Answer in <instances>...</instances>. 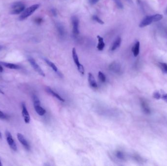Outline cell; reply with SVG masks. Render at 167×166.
Returning <instances> with one entry per match:
<instances>
[{"label":"cell","instance_id":"5bb4252c","mask_svg":"<svg viewBox=\"0 0 167 166\" xmlns=\"http://www.w3.org/2000/svg\"><path fill=\"white\" fill-rule=\"evenodd\" d=\"M140 103H141V106L142 109L144 112V113L146 114L149 115L151 114V109L149 108V106L147 102L144 99H141L140 100Z\"/></svg>","mask_w":167,"mask_h":166},{"label":"cell","instance_id":"1f68e13d","mask_svg":"<svg viewBox=\"0 0 167 166\" xmlns=\"http://www.w3.org/2000/svg\"><path fill=\"white\" fill-rule=\"evenodd\" d=\"M50 13H51V14L54 16H56L57 15V11H56V10L55 9V8L51 9Z\"/></svg>","mask_w":167,"mask_h":166},{"label":"cell","instance_id":"2e32d148","mask_svg":"<svg viewBox=\"0 0 167 166\" xmlns=\"http://www.w3.org/2000/svg\"><path fill=\"white\" fill-rule=\"evenodd\" d=\"M98 39V44L97 46L98 50L99 51H102L104 50L105 46V44L104 42V39L100 36H97V37Z\"/></svg>","mask_w":167,"mask_h":166},{"label":"cell","instance_id":"e0dca14e","mask_svg":"<svg viewBox=\"0 0 167 166\" xmlns=\"http://www.w3.org/2000/svg\"><path fill=\"white\" fill-rule=\"evenodd\" d=\"M122 42V40L120 37H118L115 40L114 43L112 44V46L111 47V51H114L116 50L118 48L120 47V45Z\"/></svg>","mask_w":167,"mask_h":166},{"label":"cell","instance_id":"ba28073f","mask_svg":"<svg viewBox=\"0 0 167 166\" xmlns=\"http://www.w3.org/2000/svg\"><path fill=\"white\" fill-rule=\"evenodd\" d=\"M109 69L110 71L117 74H119L122 72V68L121 65L116 61H114L112 63H110L109 65Z\"/></svg>","mask_w":167,"mask_h":166},{"label":"cell","instance_id":"4dcf8cb0","mask_svg":"<svg viewBox=\"0 0 167 166\" xmlns=\"http://www.w3.org/2000/svg\"><path fill=\"white\" fill-rule=\"evenodd\" d=\"M7 118V116L3 112L0 111V119H5Z\"/></svg>","mask_w":167,"mask_h":166},{"label":"cell","instance_id":"7a4b0ae2","mask_svg":"<svg viewBox=\"0 0 167 166\" xmlns=\"http://www.w3.org/2000/svg\"><path fill=\"white\" fill-rule=\"evenodd\" d=\"M25 5L20 2H15L12 5L10 13L12 14H19L25 9Z\"/></svg>","mask_w":167,"mask_h":166},{"label":"cell","instance_id":"f546056e","mask_svg":"<svg viewBox=\"0 0 167 166\" xmlns=\"http://www.w3.org/2000/svg\"><path fill=\"white\" fill-rule=\"evenodd\" d=\"M34 22L35 23L38 24H40L42 23L43 22V19L42 18H40V17H37L35 19H34Z\"/></svg>","mask_w":167,"mask_h":166},{"label":"cell","instance_id":"603a6c76","mask_svg":"<svg viewBox=\"0 0 167 166\" xmlns=\"http://www.w3.org/2000/svg\"><path fill=\"white\" fill-rule=\"evenodd\" d=\"M159 67L162 70L163 72L167 74V64L164 63H159Z\"/></svg>","mask_w":167,"mask_h":166},{"label":"cell","instance_id":"9a60e30c","mask_svg":"<svg viewBox=\"0 0 167 166\" xmlns=\"http://www.w3.org/2000/svg\"><path fill=\"white\" fill-rule=\"evenodd\" d=\"M88 81L91 87H93V88H97V84L96 83L95 79L93 74H91V73H89L88 75Z\"/></svg>","mask_w":167,"mask_h":166},{"label":"cell","instance_id":"74e56055","mask_svg":"<svg viewBox=\"0 0 167 166\" xmlns=\"http://www.w3.org/2000/svg\"><path fill=\"white\" fill-rule=\"evenodd\" d=\"M3 166V164H2V162L1 161V160H0V166Z\"/></svg>","mask_w":167,"mask_h":166},{"label":"cell","instance_id":"ab89813d","mask_svg":"<svg viewBox=\"0 0 167 166\" xmlns=\"http://www.w3.org/2000/svg\"><path fill=\"white\" fill-rule=\"evenodd\" d=\"M166 14H167V9H166Z\"/></svg>","mask_w":167,"mask_h":166},{"label":"cell","instance_id":"cb8c5ba5","mask_svg":"<svg viewBox=\"0 0 167 166\" xmlns=\"http://www.w3.org/2000/svg\"><path fill=\"white\" fill-rule=\"evenodd\" d=\"M153 16V22H156L160 21L161 19H162L163 15L161 14H156L154 15H152Z\"/></svg>","mask_w":167,"mask_h":166},{"label":"cell","instance_id":"30bf717a","mask_svg":"<svg viewBox=\"0 0 167 166\" xmlns=\"http://www.w3.org/2000/svg\"><path fill=\"white\" fill-rule=\"evenodd\" d=\"M55 26H56V28L57 29L59 36H60L61 38L64 39L66 35V31L65 30V27L62 24L58 23V22L56 23Z\"/></svg>","mask_w":167,"mask_h":166},{"label":"cell","instance_id":"44dd1931","mask_svg":"<svg viewBox=\"0 0 167 166\" xmlns=\"http://www.w3.org/2000/svg\"><path fill=\"white\" fill-rule=\"evenodd\" d=\"M115 156L119 159L124 160L126 159V156L123 152L121 151H117L115 152Z\"/></svg>","mask_w":167,"mask_h":166},{"label":"cell","instance_id":"7c38bea8","mask_svg":"<svg viewBox=\"0 0 167 166\" xmlns=\"http://www.w3.org/2000/svg\"><path fill=\"white\" fill-rule=\"evenodd\" d=\"M153 22V21L152 16L146 17V18H144L141 23H140L139 27L141 28H144L151 24Z\"/></svg>","mask_w":167,"mask_h":166},{"label":"cell","instance_id":"8fae6325","mask_svg":"<svg viewBox=\"0 0 167 166\" xmlns=\"http://www.w3.org/2000/svg\"><path fill=\"white\" fill-rule=\"evenodd\" d=\"M45 90L48 94L52 95L53 97H55V98H57L61 101L63 102L65 101V99L63 97H61L59 94H57V93L54 92L52 89H51L50 87H49V86L45 87Z\"/></svg>","mask_w":167,"mask_h":166},{"label":"cell","instance_id":"8d00e7d4","mask_svg":"<svg viewBox=\"0 0 167 166\" xmlns=\"http://www.w3.org/2000/svg\"><path fill=\"white\" fill-rule=\"evenodd\" d=\"M126 1H127L129 2V3H132V1H131V0H126Z\"/></svg>","mask_w":167,"mask_h":166},{"label":"cell","instance_id":"83f0119b","mask_svg":"<svg viewBox=\"0 0 167 166\" xmlns=\"http://www.w3.org/2000/svg\"><path fill=\"white\" fill-rule=\"evenodd\" d=\"M114 2L116 5L117 7L119 9H123V5L120 0H114Z\"/></svg>","mask_w":167,"mask_h":166},{"label":"cell","instance_id":"52a82bcc","mask_svg":"<svg viewBox=\"0 0 167 166\" xmlns=\"http://www.w3.org/2000/svg\"><path fill=\"white\" fill-rule=\"evenodd\" d=\"M22 114L24 119V122L28 124L30 121V117L28 109L26 108V105L24 103L22 104Z\"/></svg>","mask_w":167,"mask_h":166},{"label":"cell","instance_id":"d590c367","mask_svg":"<svg viewBox=\"0 0 167 166\" xmlns=\"http://www.w3.org/2000/svg\"><path fill=\"white\" fill-rule=\"evenodd\" d=\"M3 48V47L2 46H1V45H0V51L2 50Z\"/></svg>","mask_w":167,"mask_h":166},{"label":"cell","instance_id":"8992f818","mask_svg":"<svg viewBox=\"0 0 167 166\" xmlns=\"http://www.w3.org/2000/svg\"><path fill=\"white\" fill-rule=\"evenodd\" d=\"M72 32L75 36L79 34V19L78 17L73 16L72 18Z\"/></svg>","mask_w":167,"mask_h":166},{"label":"cell","instance_id":"3957f363","mask_svg":"<svg viewBox=\"0 0 167 166\" xmlns=\"http://www.w3.org/2000/svg\"><path fill=\"white\" fill-rule=\"evenodd\" d=\"M72 58L75 64L76 65L78 71L81 74L84 75L85 74L84 67L83 65H82L80 63L78 55L77 53L76 49L75 48H73L72 51Z\"/></svg>","mask_w":167,"mask_h":166},{"label":"cell","instance_id":"d6a6232c","mask_svg":"<svg viewBox=\"0 0 167 166\" xmlns=\"http://www.w3.org/2000/svg\"><path fill=\"white\" fill-rule=\"evenodd\" d=\"M99 0H89V2L91 5H95L99 2Z\"/></svg>","mask_w":167,"mask_h":166},{"label":"cell","instance_id":"5b68a950","mask_svg":"<svg viewBox=\"0 0 167 166\" xmlns=\"http://www.w3.org/2000/svg\"><path fill=\"white\" fill-rule=\"evenodd\" d=\"M5 137H6V140L7 142L8 143V145L9 146L10 148L13 150L14 151H17V146L16 143L15 142L14 140L13 139L12 134L9 131H7L5 133Z\"/></svg>","mask_w":167,"mask_h":166},{"label":"cell","instance_id":"6da1fadb","mask_svg":"<svg viewBox=\"0 0 167 166\" xmlns=\"http://www.w3.org/2000/svg\"><path fill=\"white\" fill-rule=\"evenodd\" d=\"M39 7L40 5L39 4H35L26 8V9L24 10L22 14L21 15V16H20V20L23 21L24 19H26V18L29 17L30 15L32 14L33 13L39 8Z\"/></svg>","mask_w":167,"mask_h":166},{"label":"cell","instance_id":"484cf974","mask_svg":"<svg viewBox=\"0 0 167 166\" xmlns=\"http://www.w3.org/2000/svg\"><path fill=\"white\" fill-rule=\"evenodd\" d=\"M93 20H94L95 21L97 22L98 23H99V24H104V22L103 21L102 19H101L100 18H99V17L97 16V15H93V17H92Z\"/></svg>","mask_w":167,"mask_h":166},{"label":"cell","instance_id":"ac0fdd59","mask_svg":"<svg viewBox=\"0 0 167 166\" xmlns=\"http://www.w3.org/2000/svg\"><path fill=\"white\" fill-rule=\"evenodd\" d=\"M34 107L36 113H37L39 116H43L44 115H45L46 110L43 108L41 105H34Z\"/></svg>","mask_w":167,"mask_h":166},{"label":"cell","instance_id":"e575fe53","mask_svg":"<svg viewBox=\"0 0 167 166\" xmlns=\"http://www.w3.org/2000/svg\"><path fill=\"white\" fill-rule=\"evenodd\" d=\"M0 93L2 94H4V92L3 91L1 90V89H0Z\"/></svg>","mask_w":167,"mask_h":166},{"label":"cell","instance_id":"ffe728a7","mask_svg":"<svg viewBox=\"0 0 167 166\" xmlns=\"http://www.w3.org/2000/svg\"><path fill=\"white\" fill-rule=\"evenodd\" d=\"M140 50V42H137L135 43V45L133 46V48H132V51L133 52V55L134 56H137L139 54Z\"/></svg>","mask_w":167,"mask_h":166},{"label":"cell","instance_id":"7402d4cb","mask_svg":"<svg viewBox=\"0 0 167 166\" xmlns=\"http://www.w3.org/2000/svg\"><path fill=\"white\" fill-rule=\"evenodd\" d=\"M32 100L33 102V105H41V101L39 99V97L35 95H33Z\"/></svg>","mask_w":167,"mask_h":166},{"label":"cell","instance_id":"836d02e7","mask_svg":"<svg viewBox=\"0 0 167 166\" xmlns=\"http://www.w3.org/2000/svg\"><path fill=\"white\" fill-rule=\"evenodd\" d=\"M3 67H2L1 65H0V72H3Z\"/></svg>","mask_w":167,"mask_h":166},{"label":"cell","instance_id":"f1b7e54d","mask_svg":"<svg viewBox=\"0 0 167 166\" xmlns=\"http://www.w3.org/2000/svg\"><path fill=\"white\" fill-rule=\"evenodd\" d=\"M161 94V98L163 100L167 103V93L164 92V91H160Z\"/></svg>","mask_w":167,"mask_h":166},{"label":"cell","instance_id":"9c48e42d","mask_svg":"<svg viewBox=\"0 0 167 166\" xmlns=\"http://www.w3.org/2000/svg\"><path fill=\"white\" fill-rule=\"evenodd\" d=\"M17 136L18 140L19 141V142L21 143L22 145H23L24 148L28 151L30 150V146L29 143L28 142V141L26 140V138L24 137V136H23L22 134L21 133H18L17 134Z\"/></svg>","mask_w":167,"mask_h":166},{"label":"cell","instance_id":"277c9868","mask_svg":"<svg viewBox=\"0 0 167 166\" xmlns=\"http://www.w3.org/2000/svg\"><path fill=\"white\" fill-rule=\"evenodd\" d=\"M28 61H29V63L31 65V66L32 67L34 70L37 72L40 76H42L43 77H45V74L44 71L42 69V68L39 66L35 60L34 58L31 57V56H28Z\"/></svg>","mask_w":167,"mask_h":166},{"label":"cell","instance_id":"f35d334b","mask_svg":"<svg viewBox=\"0 0 167 166\" xmlns=\"http://www.w3.org/2000/svg\"><path fill=\"white\" fill-rule=\"evenodd\" d=\"M2 134H1V132H0V139L2 138Z\"/></svg>","mask_w":167,"mask_h":166},{"label":"cell","instance_id":"d6986e66","mask_svg":"<svg viewBox=\"0 0 167 166\" xmlns=\"http://www.w3.org/2000/svg\"><path fill=\"white\" fill-rule=\"evenodd\" d=\"M1 63L5 67L10 69H19L20 68V67L19 65H15L13 63H3V62H1Z\"/></svg>","mask_w":167,"mask_h":166},{"label":"cell","instance_id":"d4e9b609","mask_svg":"<svg viewBox=\"0 0 167 166\" xmlns=\"http://www.w3.org/2000/svg\"><path fill=\"white\" fill-rule=\"evenodd\" d=\"M98 77H99V79L101 82L104 83V82H105V81H106V77H105V76L104 73L102 72L101 71H99V72H98Z\"/></svg>","mask_w":167,"mask_h":166},{"label":"cell","instance_id":"4fadbf2b","mask_svg":"<svg viewBox=\"0 0 167 166\" xmlns=\"http://www.w3.org/2000/svg\"><path fill=\"white\" fill-rule=\"evenodd\" d=\"M44 60L45 61L46 63L49 65V67L52 68V69L53 70V71L55 72L56 73H57V74L59 76H60V77H63V75H62L61 73L60 72V71H59L57 67V66L55 65L54 63H53L52 62L50 61L49 60H48L47 58H44Z\"/></svg>","mask_w":167,"mask_h":166},{"label":"cell","instance_id":"4316f807","mask_svg":"<svg viewBox=\"0 0 167 166\" xmlns=\"http://www.w3.org/2000/svg\"><path fill=\"white\" fill-rule=\"evenodd\" d=\"M153 97L154 98H156V99H160L161 97V94L160 91H156L153 93Z\"/></svg>","mask_w":167,"mask_h":166}]
</instances>
